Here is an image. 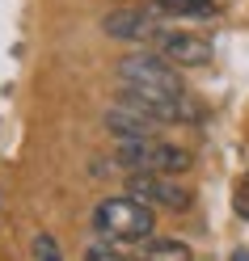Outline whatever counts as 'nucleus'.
I'll use <instances>...</instances> for the list:
<instances>
[{"label":"nucleus","mask_w":249,"mask_h":261,"mask_svg":"<svg viewBox=\"0 0 249 261\" xmlns=\"http://www.w3.org/2000/svg\"><path fill=\"white\" fill-rule=\"evenodd\" d=\"M114 165L127 169V173H152V177H182L190 173L194 156L182 148V143H169V139H131V143H119L114 148Z\"/></svg>","instance_id":"nucleus-1"},{"label":"nucleus","mask_w":249,"mask_h":261,"mask_svg":"<svg viewBox=\"0 0 249 261\" xmlns=\"http://www.w3.org/2000/svg\"><path fill=\"white\" fill-rule=\"evenodd\" d=\"M93 227L102 240H152V227H156V215L152 206L131 198V194H114V198H102L93 211Z\"/></svg>","instance_id":"nucleus-2"},{"label":"nucleus","mask_w":249,"mask_h":261,"mask_svg":"<svg viewBox=\"0 0 249 261\" xmlns=\"http://www.w3.org/2000/svg\"><path fill=\"white\" fill-rule=\"evenodd\" d=\"M114 76L123 80V89H148V93H169L182 97V76L161 51H131L114 63Z\"/></svg>","instance_id":"nucleus-3"},{"label":"nucleus","mask_w":249,"mask_h":261,"mask_svg":"<svg viewBox=\"0 0 249 261\" xmlns=\"http://www.w3.org/2000/svg\"><path fill=\"white\" fill-rule=\"evenodd\" d=\"M127 194L148 206H169V211H186L194 202V190L177 177H152V173H131L127 177Z\"/></svg>","instance_id":"nucleus-4"},{"label":"nucleus","mask_w":249,"mask_h":261,"mask_svg":"<svg viewBox=\"0 0 249 261\" xmlns=\"http://www.w3.org/2000/svg\"><path fill=\"white\" fill-rule=\"evenodd\" d=\"M152 46L173 68H207L211 63V42L203 34H190V30H161V38Z\"/></svg>","instance_id":"nucleus-5"},{"label":"nucleus","mask_w":249,"mask_h":261,"mask_svg":"<svg viewBox=\"0 0 249 261\" xmlns=\"http://www.w3.org/2000/svg\"><path fill=\"white\" fill-rule=\"evenodd\" d=\"M102 30L110 38H123V42H156L161 38V21L152 9H110L102 17Z\"/></svg>","instance_id":"nucleus-6"},{"label":"nucleus","mask_w":249,"mask_h":261,"mask_svg":"<svg viewBox=\"0 0 249 261\" xmlns=\"http://www.w3.org/2000/svg\"><path fill=\"white\" fill-rule=\"evenodd\" d=\"M102 122H106L110 135H119V143H131V139H156V130H161L156 118H148V114L131 110V106H123V101L110 106Z\"/></svg>","instance_id":"nucleus-7"},{"label":"nucleus","mask_w":249,"mask_h":261,"mask_svg":"<svg viewBox=\"0 0 249 261\" xmlns=\"http://www.w3.org/2000/svg\"><path fill=\"white\" fill-rule=\"evenodd\" d=\"M140 261H194V249L177 236H152L140 244Z\"/></svg>","instance_id":"nucleus-8"},{"label":"nucleus","mask_w":249,"mask_h":261,"mask_svg":"<svg viewBox=\"0 0 249 261\" xmlns=\"http://www.w3.org/2000/svg\"><path fill=\"white\" fill-rule=\"evenodd\" d=\"M152 13H173V17H211L215 0H152Z\"/></svg>","instance_id":"nucleus-9"},{"label":"nucleus","mask_w":249,"mask_h":261,"mask_svg":"<svg viewBox=\"0 0 249 261\" xmlns=\"http://www.w3.org/2000/svg\"><path fill=\"white\" fill-rule=\"evenodd\" d=\"M34 261H63L55 236H47V232H38V236H34Z\"/></svg>","instance_id":"nucleus-10"},{"label":"nucleus","mask_w":249,"mask_h":261,"mask_svg":"<svg viewBox=\"0 0 249 261\" xmlns=\"http://www.w3.org/2000/svg\"><path fill=\"white\" fill-rule=\"evenodd\" d=\"M85 261H123V257H119V249H110V240H97L85 249Z\"/></svg>","instance_id":"nucleus-11"},{"label":"nucleus","mask_w":249,"mask_h":261,"mask_svg":"<svg viewBox=\"0 0 249 261\" xmlns=\"http://www.w3.org/2000/svg\"><path fill=\"white\" fill-rule=\"evenodd\" d=\"M232 202H237V215L241 219H249V177L237 186V194H232Z\"/></svg>","instance_id":"nucleus-12"},{"label":"nucleus","mask_w":249,"mask_h":261,"mask_svg":"<svg viewBox=\"0 0 249 261\" xmlns=\"http://www.w3.org/2000/svg\"><path fill=\"white\" fill-rule=\"evenodd\" d=\"M232 261H249V253H245V249H237V253H232Z\"/></svg>","instance_id":"nucleus-13"}]
</instances>
